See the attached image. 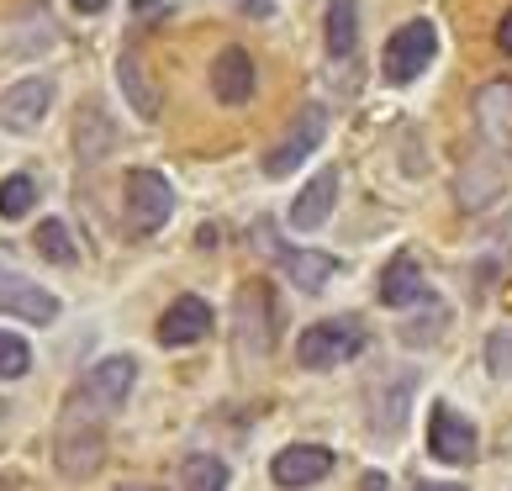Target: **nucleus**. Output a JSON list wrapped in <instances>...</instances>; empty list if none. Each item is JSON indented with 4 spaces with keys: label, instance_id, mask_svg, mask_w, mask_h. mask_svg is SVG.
I'll return each instance as SVG.
<instances>
[{
    "label": "nucleus",
    "instance_id": "5701e85b",
    "mask_svg": "<svg viewBox=\"0 0 512 491\" xmlns=\"http://www.w3.org/2000/svg\"><path fill=\"white\" fill-rule=\"evenodd\" d=\"M486 360H491V370H497V375H512V333H491Z\"/></svg>",
    "mask_w": 512,
    "mask_h": 491
},
{
    "label": "nucleus",
    "instance_id": "b1692460",
    "mask_svg": "<svg viewBox=\"0 0 512 491\" xmlns=\"http://www.w3.org/2000/svg\"><path fill=\"white\" fill-rule=\"evenodd\" d=\"M243 16H275V0H233Z\"/></svg>",
    "mask_w": 512,
    "mask_h": 491
},
{
    "label": "nucleus",
    "instance_id": "f03ea898",
    "mask_svg": "<svg viewBox=\"0 0 512 491\" xmlns=\"http://www.w3.org/2000/svg\"><path fill=\"white\" fill-rule=\"evenodd\" d=\"M322 138H328V111H322V106H301L296 122L286 127V138H280L270 154H264V175H270V180L296 175L301 159H312L317 148H322Z\"/></svg>",
    "mask_w": 512,
    "mask_h": 491
},
{
    "label": "nucleus",
    "instance_id": "7c9ffc66",
    "mask_svg": "<svg viewBox=\"0 0 512 491\" xmlns=\"http://www.w3.org/2000/svg\"><path fill=\"white\" fill-rule=\"evenodd\" d=\"M0 412H6V402H0Z\"/></svg>",
    "mask_w": 512,
    "mask_h": 491
},
{
    "label": "nucleus",
    "instance_id": "423d86ee",
    "mask_svg": "<svg viewBox=\"0 0 512 491\" xmlns=\"http://www.w3.org/2000/svg\"><path fill=\"white\" fill-rule=\"evenodd\" d=\"M254 243H259V249H270V254H275V264H280V270H286V275L296 280L301 291H322V286H328V280L338 275V259H333V254L286 249V243L275 238V222H259V228H254Z\"/></svg>",
    "mask_w": 512,
    "mask_h": 491
},
{
    "label": "nucleus",
    "instance_id": "f8f14e48",
    "mask_svg": "<svg viewBox=\"0 0 512 491\" xmlns=\"http://www.w3.org/2000/svg\"><path fill=\"white\" fill-rule=\"evenodd\" d=\"M333 201H338V169H317V175L301 185V196L291 201V228L317 233L322 222L333 217Z\"/></svg>",
    "mask_w": 512,
    "mask_h": 491
},
{
    "label": "nucleus",
    "instance_id": "20e7f679",
    "mask_svg": "<svg viewBox=\"0 0 512 491\" xmlns=\"http://www.w3.org/2000/svg\"><path fill=\"white\" fill-rule=\"evenodd\" d=\"M433 53H439V32H433V22H407V27H396L391 43H386V59H381L386 85H412L417 74L433 64Z\"/></svg>",
    "mask_w": 512,
    "mask_h": 491
},
{
    "label": "nucleus",
    "instance_id": "0eeeda50",
    "mask_svg": "<svg viewBox=\"0 0 512 491\" xmlns=\"http://www.w3.org/2000/svg\"><path fill=\"white\" fill-rule=\"evenodd\" d=\"M0 312L22 317V323H53V317H59V296L43 291L37 280H27L22 270H6V264H0Z\"/></svg>",
    "mask_w": 512,
    "mask_h": 491
},
{
    "label": "nucleus",
    "instance_id": "9b49d317",
    "mask_svg": "<svg viewBox=\"0 0 512 491\" xmlns=\"http://www.w3.org/2000/svg\"><path fill=\"white\" fill-rule=\"evenodd\" d=\"M333 470V455L322 444H291V449H280L275 455V486H286V491H301V486H317L322 476Z\"/></svg>",
    "mask_w": 512,
    "mask_h": 491
},
{
    "label": "nucleus",
    "instance_id": "4468645a",
    "mask_svg": "<svg viewBox=\"0 0 512 491\" xmlns=\"http://www.w3.org/2000/svg\"><path fill=\"white\" fill-rule=\"evenodd\" d=\"M476 127L486 143L512 148V80H491L476 96Z\"/></svg>",
    "mask_w": 512,
    "mask_h": 491
},
{
    "label": "nucleus",
    "instance_id": "a211bd4d",
    "mask_svg": "<svg viewBox=\"0 0 512 491\" xmlns=\"http://www.w3.org/2000/svg\"><path fill=\"white\" fill-rule=\"evenodd\" d=\"M359 43V11H354V0H333L328 6V53L333 59H349Z\"/></svg>",
    "mask_w": 512,
    "mask_h": 491
},
{
    "label": "nucleus",
    "instance_id": "2eb2a0df",
    "mask_svg": "<svg viewBox=\"0 0 512 491\" xmlns=\"http://www.w3.org/2000/svg\"><path fill=\"white\" fill-rule=\"evenodd\" d=\"M132 375H138V360H127V354H111V360H101L96 370H90L85 391H90V396H96V402L111 412V407H122V402H127Z\"/></svg>",
    "mask_w": 512,
    "mask_h": 491
},
{
    "label": "nucleus",
    "instance_id": "393cba45",
    "mask_svg": "<svg viewBox=\"0 0 512 491\" xmlns=\"http://www.w3.org/2000/svg\"><path fill=\"white\" fill-rule=\"evenodd\" d=\"M497 48H502V53H512V11L502 16V27H497Z\"/></svg>",
    "mask_w": 512,
    "mask_h": 491
},
{
    "label": "nucleus",
    "instance_id": "7ed1b4c3",
    "mask_svg": "<svg viewBox=\"0 0 512 491\" xmlns=\"http://www.w3.org/2000/svg\"><path fill=\"white\" fill-rule=\"evenodd\" d=\"M359 349H365V328L354 317H333V323H317L296 338V360L307 370H333V365L354 360Z\"/></svg>",
    "mask_w": 512,
    "mask_h": 491
},
{
    "label": "nucleus",
    "instance_id": "a878e982",
    "mask_svg": "<svg viewBox=\"0 0 512 491\" xmlns=\"http://www.w3.org/2000/svg\"><path fill=\"white\" fill-rule=\"evenodd\" d=\"M132 6H138L143 22H154V16H159V0H132Z\"/></svg>",
    "mask_w": 512,
    "mask_h": 491
},
{
    "label": "nucleus",
    "instance_id": "ddd939ff",
    "mask_svg": "<svg viewBox=\"0 0 512 491\" xmlns=\"http://www.w3.org/2000/svg\"><path fill=\"white\" fill-rule=\"evenodd\" d=\"M212 96L222 106H243L254 96V59L249 48H222L217 64H212Z\"/></svg>",
    "mask_w": 512,
    "mask_h": 491
},
{
    "label": "nucleus",
    "instance_id": "1a4fd4ad",
    "mask_svg": "<svg viewBox=\"0 0 512 491\" xmlns=\"http://www.w3.org/2000/svg\"><path fill=\"white\" fill-rule=\"evenodd\" d=\"M212 333V307L201 296H175L159 317V344L164 349H191Z\"/></svg>",
    "mask_w": 512,
    "mask_h": 491
},
{
    "label": "nucleus",
    "instance_id": "6ab92c4d",
    "mask_svg": "<svg viewBox=\"0 0 512 491\" xmlns=\"http://www.w3.org/2000/svg\"><path fill=\"white\" fill-rule=\"evenodd\" d=\"M180 486L185 491H227V465L217 455H185Z\"/></svg>",
    "mask_w": 512,
    "mask_h": 491
},
{
    "label": "nucleus",
    "instance_id": "39448f33",
    "mask_svg": "<svg viewBox=\"0 0 512 491\" xmlns=\"http://www.w3.org/2000/svg\"><path fill=\"white\" fill-rule=\"evenodd\" d=\"M169 212H175V191H169V180L159 175V169H132L127 175V228L148 238L159 233Z\"/></svg>",
    "mask_w": 512,
    "mask_h": 491
},
{
    "label": "nucleus",
    "instance_id": "aec40b11",
    "mask_svg": "<svg viewBox=\"0 0 512 491\" xmlns=\"http://www.w3.org/2000/svg\"><path fill=\"white\" fill-rule=\"evenodd\" d=\"M32 243H37V254H43L48 264H74L80 259V249H74V238H69V222H59V217H48L43 228L32 233Z\"/></svg>",
    "mask_w": 512,
    "mask_h": 491
},
{
    "label": "nucleus",
    "instance_id": "412c9836",
    "mask_svg": "<svg viewBox=\"0 0 512 491\" xmlns=\"http://www.w3.org/2000/svg\"><path fill=\"white\" fill-rule=\"evenodd\" d=\"M32 201H37V180L32 175H6V185H0V217L6 222L27 217Z\"/></svg>",
    "mask_w": 512,
    "mask_h": 491
},
{
    "label": "nucleus",
    "instance_id": "9d476101",
    "mask_svg": "<svg viewBox=\"0 0 512 491\" xmlns=\"http://www.w3.org/2000/svg\"><path fill=\"white\" fill-rule=\"evenodd\" d=\"M428 449L444 465H465L470 455H476V428H470V418H460L449 402H439L433 418H428Z\"/></svg>",
    "mask_w": 512,
    "mask_h": 491
},
{
    "label": "nucleus",
    "instance_id": "c756f323",
    "mask_svg": "<svg viewBox=\"0 0 512 491\" xmlns=\"http://www.w3.org/2000/svg\"><path fill=\"white\" fill-rule=\"evenodd\" d=\"M122 491H154V486H122Z\"/></svg>",
    "mask_w": 512,
    "mask_h": 491
},
{
    "label": "nucleus",
    "instance_id": "6e6552de",
    "mask_svg": "<svg viewBox=\"0 0 512 491\" xmlns=\"http://www.w3.org/2000/svg\"><path fill=\"white\" fill-rule=\"evenodd\" d=\"M48 106H53V80H43V74H32V80H16L6 96H0V127L32 132L37 122L48 117Z\"/></svg>",
    "mask_w": 512,
    "mask_h": 491
},
{
    "label": "nucleus",
    "instance_id": "dca6fc26",
    "mask_svg": "<svg viewBox=\"0 0 512 491\" xmlns=\"http://www.w3.org/2000/svg\"><path fill=\"white\" fill-rule=\"evenodd\" d=\"M423 270H417V259L412 254H396L386 264V275H381V301L386 307H412V301H423Z\"/></svg>",
    "mask_w": 512,
    "mask_h": 491
},
{
    "label": "nucleus",
    "instance_id": "f257e3e1",
    "mask_svg": "<svg viewBox=\"0 0 512 491\" xmlns=\"http://www.w3.org/2000/svg\"><path fill=\"white\" fill-rule=\"evenodd\" d=\"M101 402L90 391L69 396L64 418H59V439H53V460L69 481H90L106 460V428H101Z\"/></svg>",
    "mask_w": 512,
    "mask_h": 491
},
{
    "label": "nucleus",
    "instance_id": "bb28decb",
    "mask_svg": "<svg viewBox=\"0 0 512 491\" xmlns=\"http://www.w3.org/2000/svg\"><path fill=\"white\" fill-rule=\"evenodd\" d=\"M74 11H85V16H96V11H106V0H74Z\"/></svg>",
    "mask_w": 512,
    "mask_h": 491
},
{
    "label": "nucleus",
    "instance_id": "c85d7f7f",
    "mask_svg": "<svg viewBox=\"0 0 512 491\" xmlns=\"http://www.w3.org/2000/svg\"><path fill=\"white\" fill-rule=\"evenodd\" d=\"M423 491H460V486H449V481H433V486H423Z\"/></svg>",
    "mask_w": 512,
    "mask_h": 491
},
{
    "label": "nucleus",
    "instance_id": "cd10ccee",
    "mask_svg": "<svg viewBox=\"0 0 512 491\" xmlns=\"http://www.w3.org/2000/svg\"><path fill=\"white\" fill-rule=\"evenodd\" d=\"M365 491H386V481L381 476H365Z\"/></svg>",
    "mask_w": 512,
    "mask_h": 491
},
{
    "label": "nucleus",
    "instance_id": "4be33fe9",
    "mask_svg": "<svg viewBox=\"0 0 512 491\" xmlns=\"http://www.w3.org/2000/svg\"><path fill=\"white\" fill-rule=\"evenodd\" d=\"M27 370H32V349H27V338L0 333V381H22Z\"/></svg>",
    "mask_w": 512,
    "mask_h": 491
},
{
    "label": "nucleus",
    "instance_id": "f3484780",
    "mask_svg": "<svg viewBox=\"0 0 512 491\" xmlns=\"http://www.w3.org/2000/svg\"><path fill=\"white\" fill-rule=\"evenodd\" d=\"M117 80H122V96L132 101V111H138L143 122H154L159 117V90H154V80H148L138 53H122L117 59Z\"/></svg>",
    "mask_w": 512,
    "mask_h": 491
}]
</instances>
